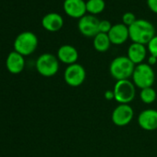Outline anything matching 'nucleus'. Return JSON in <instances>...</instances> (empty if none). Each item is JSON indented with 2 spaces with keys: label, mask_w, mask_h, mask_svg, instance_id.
<instances>
[{
  "label": "nucleus",
  "mask_w": 157,
  "mask_h": 157,
  "mask_svg": "<svg viewBox=\"0 0 157 157\" xmlns=\"http://www.w3.org/2000/svg\"><path fill=\"white\" fill-rule=\"evenodd\" d=\"M129 39L132 43L148 44L155 34L154 26L144 19L136 20V21L128 27Z\"/></svg>",
  "instance_id": "f257e3e1"
},
{
  "label": "nucleus",
  "mask_w": 157,
  "mask_h": 157,
  "mask_svg": "<svg viewBox=\"0 0 157 157\" xmlns=\"http://www.w3.org/2000/svg\"><path fill=\"white\" fill-rule=\"evenodd\" d=\"M135 65L129 60L128 56H120L114 58L110 64V75L117 81L128 80L132 77L135 69Z\"/></svg>",
  "instance_id": "f03ea898"
},
{
  "label": "nucleus",
  "mask_w": 157,
  "mask_h": 157,
  "mask_svg": "<svg viewBox=\"0 0 157 157\" xmlns=\"http://www.w3.org/2000/svg\"><path fill=\"white\" fill-rule=\"evenodd\" d=\"M131 78L134 85L142 90L153 85L155 81V73L151 66L147 63H141L135 67Z\"/></svg>",
  "instance_id": "7ed1b4c3"
},
{
  "label": "nucleus",
  "mask_w": 157,
  "mask_h": 157,
  "mask_svg": "<svg viewBox=\"0 0 157 157\" xmlns=\"http://www.w3.org/2000/svg\"><path fill=\"white\" fill-rule=\"evenodd\" d=\"M38 46V38L32 32H23L20 33L14 41V51L25 56L32 55Z\"/></svg>",
  "instance_id": "20e7f679"
},
{
  "label": "nucleus",
  "mask_w": 157,
  "mask_h": 157,
  "mask_svg": "<svg viewBox=\"0 0 157 157\" xmlns=\"http://www.w3.org/2000/svg\"><path fill=\"white\" fill-rule=\"evenodd\" d=\"M115 100L119 105H128L136 96V86L129 80L117 81L113 89Z\"/></svg>",
  "instance_id": "39448f33"
},
{
  "label": "nucleus",
  "mask_w": 157,
  "mask_h": 157,
  "mask_svg": "<svg viewBox=\"0 0 157 157\" xmlns=\"http://www.w3.org/2000/svg\"><path fill=\"white\" fill-rule=\"evenodd\" d=\"M35 66L40 75L49 78L55 76L58 72L59 60L56 56L50 53H44L37 58Z\"/></svg>",
  "instance_id": "423d86ee"
},
{
  "label": "nucleus",
  "mask_w": 157,
  "mask_h": 157,
  "mask_svg": "<svg viewBox=\"0 0 157 157\" xmlns=\"http://www.w3.org/2000/svg\"><path fill=\"white\" fill-rule=\"evenodd\" d=\"M86 78V70L78 63L69 65L64 71V81L70 87L81 86Z\"/></svg>",
  "instance_id": "0eeeda50"
},
{
  "label": "nucleus",
  "mask_w": 157,
  "mask_h": 157,
  "mask_svg": "<svg viewBox=\"0 0 157 157\" xmlns=\"http://www.w3.org/2000/svg\"><path fill=\"white\" fill-rule=\"evenodd\" d=\"M134 117L133 108L129 105H118L112 112V121L117 127L128 125Z\"/></svg>",
  "instance_id": "6e6552de"
},
{
  "label": "nucleus",
  "mask_w": 157,
  "mask_h": 157,
  "mask_svg": "<svg viewBox=\"0 0 157 157\" xmlns=\"http://www.w3.org/2000/svg\"><path fill=\"white\" fill-rule=\"evenodd\" d=\"M100 21L94 15H85L78 20V29L85 37H94L99 33Z\"/></svg>",
  "instance_id": "1a4fd4ad"
},
{
  "label": "nucleus",
  "mask_w": 157,
  "mask_h": 157,
  "mask_svg": "<svg viewBox=\"0 0 157 157\" xmlns=\"http://www.w3.org/2000/svg\"><path fill=\"white\" fill-rule=\"evenodd\" d=\"M63 10L68 17L80 20L86 15V2L84 0H65Z\"/></svg>",
  "instance_id": "9d476101"
},
{
  "label": "nucleus",
  "mask_w": 157,
  "mask_h": 157,
  "mask_svg": "<svg viewBox=\"0 0 157 157\" xmlns=\"http://www.w3.org/2000/svg\"><path fill=\"white\" fill-rule=\"evenodd\" d=\"M139 126L147 131H153L157 129V110L145 109L141 111L138 117Z\"/></svg>",
  "instance_id": "9b49d317"
},
{
  "label": "nucleus",
  "mask_w": 157,
  "mask_h": 157,
  "mask_svg": "<svg viewBox=\"0 0 157 157\" xmlns=\"http://www.w3.org/2000/svg\"><path fill=\"white\" fill-rule=\"evenodd\" d=\"M107 34L112 44H115V45L123 44L129 38L128 27L123 23L114 24L110 32Z\"/></svg>",
  "instance_id": "f8f14e48"
},
{
  "label": "nucleus",
  "mask_w": 157,
  "mask_h": 157,
  "mask_svg": "<svg viewBox=\"0 0 157 157\" xmlns=\"http://www.w3.org/2000/svg\"><path fill=\"white\" fill-rule=\"evenodd\" d=\"M56 57L58 58L59 62L69 66L77 63L78 59V52L73 45L64 44L58 48Z\"/></svg>",
  "instance_id": "ddd939ff"
},
{
  "label": "nucleus",
  "mask_w": 157,
  "mask_h": 157,
  "mask_svg": "<svg viewBox=\"0 0 157 157\" xmlns=\"http://www.w3.org/2000/svg\"><path fill=\"white\" fill-rule=\"evenodd\" d=\"M63 25L64 20L62 16L56 12H50L44 16V18L42 19V26L44 30L51 33L58 32L62 29Z\"/></svg>",
  "instance_id": "4468645a"
},
{
  "label": "nucleus",
  "mask_w": 157,
  "mask_h": 157,
  "mask_svg": "<svg viewBox=\"0 0 157 157\" xmlns=\"http://www.w3.org/2000/svg\"><path fill=\"white\" fill-rule=\"evenodd\" d=\"M127 56L135 66L140 65L143 63L147 56V48L144 44L132 43L128 48Z\"/></svg>",
  "instance_id": "2eb2a0df"
},
{
  "label": "nucleus",
  "mask_w": 157,
  "mask_h": 157,
  "mask_svg": "<svg viewBox=\"0 0 157 157\" xmlns=\"http://www.w3.org/2000/svg\"><path fill=\"white\" fill-rule=\"evenodd\" d=\"M6 66H7L8 70L10 73L19 74L24 69V67H25L24 56L16 51H12L9 54L7 57Z\"/></svg>",
  "instance_id": "dca6fc26"
},
{
  "label": "nucleus",
  "mask_w": 157,
  "mask_h": 157,
  "mask_svg": "<svg viewBox=\"0 0 157 157\" xmlns=\"http://www.w3.org/2000/svg\"><path fill=\"white\" fill-rule=\"evenodd\" d=\"M93 44H94V48L97 52L105 53L110 48V45L112 44L110 42V39H109L107 33H99L94 37Z\"/></svg>",
  "instance_id": "f3484780"
},
{
  "label": "nucleus",
  "mask_w": 157,
  "mask_h": 157,
  "mask_svg": "<svg viewBox=\"0 0 157 157\" xmlns=\"http://www.w3.org/2000/svg\"><path fill=\"white\" fill-rule=\"evenodd\" d=\"M86 9L90 15L96 16L105 10V0H88L86 2Z\"/></svg>",
  "instance_id": "a211bd4d"
},
{
  "label": "nucleus",
  "mask_w": 157,
  "mask_h": 157,
  "mask_svg": "<svg viewBox=\"0 0 157 157\" xmlns=\"http://www.w3.org/2000/svg\"><path fill=\"white\" fill-rule=\"evenodd\" d=\"M140 98L142 103H144L146 105H150V104H152L156 100L157 94H156L155 90L152 87H149V88L140 90Z\"/></svg>",
  "instance_id": "6ab92c4d"
},
{
  "label": "nucleus",
  "mask_w": 157,
  "mask_h": 157,
  "mask_svg": "<svg viewBox=\"0 0 157 157\" xmlns=\"http://www.w3.org/2000/svg\"><path fill=\"white\" fill-rule=\"evenodd\" d=\"M147 49L151 56L157 57V35H154L152 39L148 43Z\"/></svg>",
  "instance_id": "aec40b11"
},
{
  "label": "nucleus",
  "mask_w": 157,
  "mask_h": 157,
  "mask_svg": "<svg viewBox=\"0 0 157 157\" xmlns=\"http://www.w3.org/2000/svg\"><path fill=\"white\" fill-rule=\"evenodd\" d=\"M136 16L132 12H126L122 16V23L126 26L129 27L136 21Z\"/></svg>",
  "instance_id": "412c9836"
},
{
  "label": "nucleus",
  "mask_w": 157,
  "mask_h": 157,
  "mask_svg": "<svg viewBox=\"0 0 157 157\" xmlns=\"http://www.w3.org/2000/svg\"><path fill=\"white\" fill-rule=\"evenodd\" d=\"M112 24L109 21L104 20V21H100L99 22V33H108L112 28Z\"/></svg>",
  "instance_id": "4be33fe9"
},
{
  "label": "nucleus",
  "mask_w": 157,
  "mask_h": 157,
  "mask_svg": "<svg viewBox=\"0 0 157 157\" xmlns=\"http://www.w3.org/2000/svg\"><path fill=\"white\" fill-rule=\"evenodd\" d=\"M147 6L151 12L157 14V0H147Z\"/></svg>",
  "instance_id": "5701e85b"
},
{
  "label": "nucleus",
  "mask_w": 157,
  "mask_h": 157,
  "mask_svg": "<svg viewBox=\"0 0 157 157\" xmlns=\"http://www.w3.org/2000/svg\"><path fill=\"white\" fill-rule=\"evenodd\" d=\"M105 98L108 101L115 99V95H114V92L113 90H106L105 92Z\"/></svg>",
  "instance_id": "b1692460"
},
{
  "label": "nucleus",
  "mask_w": 157,
  "mask_h": 157,
  "mask_svg": "<svg viewBox=\"0 0 157 157\" xmlns=\"http://www.w3.org/2000/svg\"><path fill=\"white\" fill-rule=\"evenodd\" d=\"M156 63H157V57H155V56L150 55V56H149V58H148V63H147V64H149L150 66L152 67V66H154Z\"/></svg>",
  "instance_id": "393cba45"
}]
</instances>
